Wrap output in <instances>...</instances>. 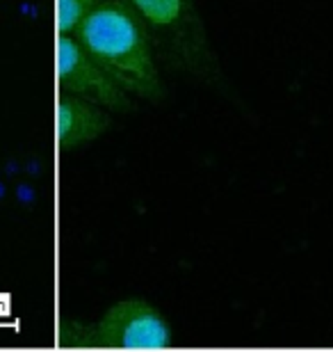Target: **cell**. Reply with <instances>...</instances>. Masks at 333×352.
Returning <instances> with one entry per match:
<instances>
[{
  "instance_id": "3957f363",
  "label": "cell",
  "mask_w": 333,
  "mask_h": 352,
  "mask_svg": "<svg viewBox=\"0 0 333 352\" xmlns=\"http://www.w3.org/2000/svg\"><path fill=\"white\" fill-rule=\"evenodd\" d=\"M80 343L124 350H162L172 343V329L146 300H124L110 307L94 325H76Z\"/></svg>"
},
{
  "instance_id": "7a4b0ae2",
  "label": "cell",
  "mask_w": 333,
  "mask_h": 352,
  "mask_svg": "<svg viewBox=\"0 0 333 352\" xmlns=\"http://www.w3.org/2000/svg\"><path fill=\"white\" fill-rule=\"evenodd\" d=\"M151 39L158 62L199 80H217L219 62L212 51L194 0H128Z\"/></svg>"
},
{
  "instance_id": "5b68a950",
  "label": "cell",
  "mask_w": 333,
  "mask_h": 352,
  "mask_svg": "<svg viewBox=\"0 0 333 352\" xmlns=\"http://www.w3.org/2000/svg\"><path fill=\"white\" fill-rule=\"evenodd\" d=\"M112 117L101 105L62 91L58 108V140L62 146H78L101 138L110 129Z\"/></svg>"
},
{
  "instance_id": "277c9868",
  "label": "cell",
  "mask_w": 333,
  "mask_h": 352,
  "mask_svg": "<svg viewBox=\"0 0 333 352\" xmlns=\"http://www.w3.org/2000/svg\"><path fill=\"white\" fill-rule=\"evenodd\" d=\"M60 89L112 112L135 108L128 91L119 87L71 34L60 37Z\"/></svg>"
},
{
  "instance_id": "6da1fadb",
  "label": "cell",
  "mask_w": 333,
  "mask_h": 352,
  "mask_svg": "<svg viewBox=\"0 0 333 352\" xmlns=\"http://www.w3.org/2000/svg\"><path fill=\"white\" fill-rule=\"evenodd\" d=\"M76 39L91 60L135 98H165L160 62L128 0H101L78 28Z\"/></svg>"
},
{
  "instance_id": "8992f818",
  "label": "cell",
  "mask_w": 333,
  "mask_h": 352,
  "mask_svg": "<svg viewBox=\"0 0 333 352\" xmlns=\"http://www.w3.org/2000/svg\"><path fill=\"white\" fill-rule=\"evenodd\" d=\"M101 0H58L60 7V34H76L87 14Z\"/></svg>"
}]
</instances>
